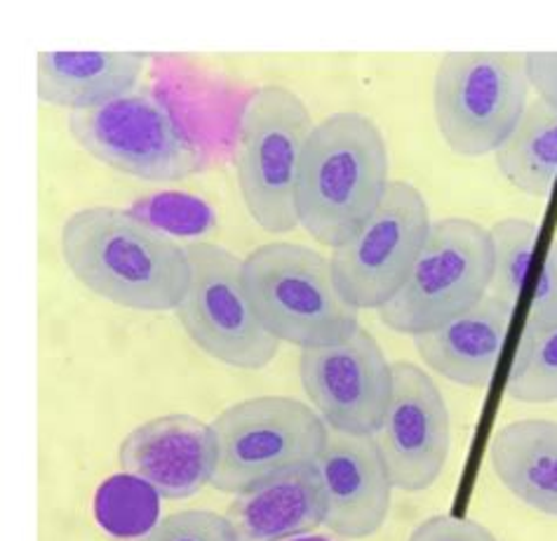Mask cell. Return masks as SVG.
<instances>
[{"instance_id":"7a4b0ae2","label":"cell","mask_w":557,"mask_h":541,"mask_svg":"<svg viewBox=\"0 0 557 541\" xmlns=\"http://www.w3.org/2000/svg\"><path fill=\"white\" fill-rule=\"evenodd\" d=\"M388 146L370 115L339 111L315 123L297 174V219L320 245L339 247L388 188Z\"/></svg>"},{"instance_id":"2e32d148","label":"cell","mask_w":557,"mask_h":541,"mask_svg":"<svg viewBox=\"0 0 557 541\" xmlns=\"http://www.w3.org/2000/svg\"><path fill=\"white\" fill-rule=\"evenodd\" d=\"M146 57L141 52L42 50L36 64L40 101L60 109H95L137 90Z\"/></svg>"},{"instance_id":"30bf717a","label":"cell","mask_w":557,"mask_h":541,"mask_svg":"<svg viewBox=\"0 0 557 541\" xmlns=\"http://www.w3.org/2000/svg\"><path fill=\"white\" fill-rule=\"evenodd\" d=\"M431 224L429 202L419 188L391 182L374 214L330 257L342 297L358 311L386 306L403 290Z\"/></svg>"},{"instance_id":"52a82bcc","label":"cell","mask_w":557,"mask_h":541,"mask_svg":"<svg viewBox=\"0 0 557 541\" xmlns=\"http://www.w3.org/2000/svg\"><path fill=\"white\" fill-rule=\"evenodd\" d=\"M69 133L99 163L146 182H180L208 163L202 146L146 87L109 104L71 111Z\"/></svg>"},{"instance_id":"ffe728a7","label":"cell","mask_w":557,"mask_h":541,"mask_svg":"<svg viewBox=\"0 0 557 541\" xmlns=\"http://www.w3.org/2000/svg\"><path fill=\"white\" fill-rule=\"evenodd\" d=\"M158 492L144 480L123 474L109 478L97 490L95 514L107 532L139 539L158 522Z\"/></svg>"},{"instance_id":"7402d4cb","label":"cell","mask_w":557,"mask_h":541,"mask_svg":"<svg viewBox=\"0 0 557 541\" xmlns=\"http://www.w3.org/2000/svg\"><path fill=\"white\" fill-rule=\"evenodd\" d=\"M506 393L520 403L557 401V328L522 334L506 379Z\"/></svg>"},{"instance_id":"ac0fdd59","label":"cell","mask_w":557,"mask_h":541,"mask_svg":"<svg viewBox=\"0 0 557 541\" xmlns=\"http://www.w3.org/2000/svg\"><path fill=\"white\" fill-rule=\"evenodd\" d=\"M490 464L496 480L516 500L557 518V421L506 423L490 445Z\"/></svg>"},{"instance_id":"603a6c76","label":"cell","mask_w":557,"mask_h":541,"mask_svg":"<svg viewBox=\"0 0 557 541\" xmlns=\"http://www.w3.org/2000/svg\"><path fill=\"white\" fill-rule=\"evenodd\" d=\"M129 210L170 236H198L214 222L208 205L186 194H158L137 200Z\"/></svg>"},{"instance_id":"9c48e42d","label":"cell","mask_w":557,"mask_h":541,"mask_svg":"<svg viewBox=\"0 0 557 541\" xmlns=\"http://www.w3.org/2000/svg\"><path fill=\"white\" fill-rule=\"evenodd\" d=\"M188 290L177 320L202 354L238 370H261L277 356V342L247 299L243 259L208 241L186 243Z\"/></svg>"},{"instance_id":"484cf974","label":"cell","mask_w":557,"mask_h":541,"mask_svg":"<svg viewBox=\"0 0 557 541\" xmlns=\"http://www.w3.org/2000/svg\"><path fill=\"white\" fill-rule=\"evenodd\" d=\"M407 541H498L492 530L473 518L433 516L423 520Z\"/></svg>"},{"instance_id":"277c9868","label":"cell","mask_w":557,"mask_h":541,"mask_svg":"<svg viewBox=\"0 0 557 541\" xmlns=\"http://www.w3.org/2000/svg\"><path fill=\"white\" fill-rule=\"evenodd\" d=\"M313 119L297 93L261 85L245 99L238 121L236 177L249 217L269 233L299 226L297 174Z\"/></svg>"},{"instance_id":"4316f807","label":"cell","mask_w":557,"mask_h":541,"mask_svg":"<svg viewBox=\"0 0 557 541\" xmlns=\"http://www.w3.org/2000/svg\"><path fill=\"white\" fill-rule=\"evenodd\" d=\"M527 81L539 95L557 111V52H527Z\"/></svg>"},{"instance_id":"7c38bea8","label":"cell","mask_w":557,"mask_h":541,"mask_svg":"<svg viewBox=\"0 0 557 541\" xmlns=\"http://www.w3.org/2000/svg\"><path fill=\"white\" fill-rule=\"evenodd\" d=\"M395 490L423 492L445 471L451 447L443 391L414 362H393L391 403L374 433Z\"/></svg>"},{"instance_id":"cb8c5ba5","label":"cell","mask_w":557,"mask_h":541,"mask_svg":"<svg viewBox=\"0 0 557 541\" xmlns=\"http://www.w3.org/2000/svg\"><path fill=\"white\" fill-rule=\"evenodd\" d=\"M137 541H238L226 516L214 511H180L165 516Z\"/></svg>"},{"instance_id":"5b68a950","label":"cell","mask_w":557,"mask_h":541,"mask_svg":"<svg viewBox=\"0 0 557 541\" xmlns=\"http://www.w3.org/2000/svg\"><path fill=\"white\" fill-rule=\"evenodd\" d=\"M492 275L490 231L463 217L435 219L403 290L379 309L381 323L409 337L435 330L485 297Z\"/></svg>"},{"instance_id":"e0dca14e","label":"cell","mask_w":557,"mask_h":541,"mask_svg":"<svg viewBox=\"0 0 557 541\" xmlns=\"http://www.w3.org/2000/svg\"><path fill=\"white\" fill-rule=\"evenodd\" d=\"M226 518L238 541H287L309 534L322 525V496L313 464L236 494Z\"/></svg>"},{"instance_id":"8992f818","label":"cell","mask_w":557,"mask_h":541,"mask_svg":"<svg viewBox=\"0 0 557 541\" xmlns=\"http://www.w3.org/2000/svg\"><path fill=\"white\" fill-rule=\"evenodd\" d=\"M527 52H447L437 64L433 111L459 156L496 153L520 123L530 97Z\"/></svg>"},{"instance_id":"6da1fadb","label":"cell","mask_w":557,"mask_h":541,"mask_svg":"<svg viewBox=\"0 0 557 541\" xmlns=\"http://www.w3.org/2000/svg\"><path fill=\"white\" fill-rule=\"evenodd\" d=\"M60 243L73 278L125 309L177 311L188 290L186 245L132 210H78L64 222Z\"/></svg>"},{"instance_id":"d4e9b609","label":"cell","mask_w":557,"mask_h":541,"mask_svg":"<svg viewBox=\"0 0 557 541\" xmlns=\"http://www.w3.org/2000/svg\"><path fill=\"white\" fill-rule=\"evenodd\" d=\"M553 328H557V241L548 247L544 267H541L522 334H536Z\"/></svg>"},{"instance_id":"8fae6325","label":"cell","mask_w":557,"mask_h":541,"mask_svg":"<svg viewBox=\"0 0 557 541\" xmlns=\"http://www.w3.org/2000/svg\"><path fill=\"white\" fill-rule=\"evenodd\" d=\"M299 377L311 407L330 431L374 435L393 391V362L364 328L332 346L304 348Z\"/></svg>"},{"instance_id":"44dd1931","label":"cell","mask_w":557,"mask_h":541,"mask_svg":"<svg viewBox=\"0 0 557 541\" xmlns=\"http://www.w3.org/2000/svg\"><path fill=\"white\" fill-rule=\"evenodd\" d=\"M494 247V275L490 292L494 297L518 306L527 273L532 267L539 224L532 219L506 217L490 229Z\"/></svg>"},{"instance_id":"5bb4252c","label":"cell","mask_w":557,"mask_h":541,"mask_svg":"<svg viewBox=\"0 0 557 541\" xmlns=\"http://www.w3.org/2000/svg\"><path fill=\"white\" fill-rule=\"evenodd\" d=\"M123 471L151 485L160 500H186L212 485L216 445L212 423L165 415L132 429L121 443Z\"/></svg>"},{"instance_id":"4fadbf2b","label":"cell","mask_w":557,"mask_h":541,"mask_svg":"<svg viewBox=\"0 0 557 541\" xmlns=\"http://www.w3.org/2000/svg\"><path fill=\"white\" fill-rule=\"evenodd\" d=\"M313 469L320 482L322 525L330 532L358 541L381 530L395 488L374 435L330 431Z\"/></svg>"},{"instance_id":"d6986e66","label":"cell","mask_w":557,"mask_h":541,"mask_svg":"<svg viewBox=\"0 0 557 541\" xmlns=\"http://www.w3.org/2000/svg\"><path fill=\"white\" fill-rule=\"evenodd\" d=\"M494 156L498 172L522 194L548 196L557 182V111L534 99Z\"/></svg>"},{"instance_id":"ba28073f","label":"cell","mask_w":557,"mask_h":541,"mask_svg":"<svg viewBox=\"0 0 557 541\" xmlns=\"http://www.w3.org/2000/svg\"><path fill=\"white\" fill-rule=\"evenodd\" d=\"M216 464L212 485L240 494L285 471L309 466L330 429L311 405L287 396H259L226 407L212 421Z\"/></svg>"},{"instance_id":"83f0119b","label":"cell","mask_w":557,"mask_h":541,"mask_svg":"<svg viewBox=\"0 0 557 541\" xmlns=\"http://www.w3.org/2000/svg\"><path fill=\"white\" fill-rule=\"evenodd\" d=\"M287 541H334V539H330V537H320V534H315V537H295V539H287Z\"/></svg>"},{"instance_id":"9a60e30c","label":"cell","mask_w":557,"mask_h":541,"mask_svg":"<svg viewBox=\"0 0 557 541\" xmlns=\"http://www.w3.org/2000/svg\"><path fill=\"white\" fill-rule=\"evenodd\" d=\"M516 306L487 292L471 309L417 334L414 346L429 368L454 384L487 389L502 360Z\"/></svg>"},{"instance_id":"3957f363","label":"cell","mask_w":557,"mask_h":541,"mask_svg":"<svg viewBox=\"0 0 557 541\" xmlns=\"http://www.w3.org/2000/svg\"><path fill=\"white\" fill-rule=\"evenodd\" d=\"M247 299L277 342L301 351L348 340L360 323L334 283L330 259L299 243H267L243 259Z\"/></svg>"}]
</instances>
